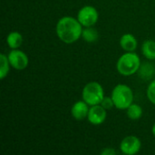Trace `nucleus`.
<instances>
[{
  "mask_svg": "<svg viewBox=\"0 0 155 155\" xmlns=\"http://www.w3.org/2000/svg\"><path fill=\"white\" fill-rule=\"evenodd\" d=\"M83 25L78 19L72 16L62 17L56 25V35L59 39L65 44H72L76 42L83 33Z\"/></svg>",
  "mask_w": 155,
  "mask_h": 155,
  "instance_id": "nucleus-1",
  "label": "nucleus"
},
{
  "mask_svg": "<svg viewBox=\"0 0 155 155\" xmlns=\"http://www.w3.org/2000/svg\"><path fill=\"white\" fill-rule=\"evenodd\" d=\"M141 60L134 52H127L124 54L117 61L116 68L120 74L129 76L134 74L140 68Z\"/></svg>",
  "mask_w": 155,
  "mask_h": 155,
  "instance_id": "nucleus-2",
  "label": "nucleus"
},
{
  "mask_svg": "<svg viewBox=\"0 0 155 155\" xmlns=\"http://www.w3.org/2000/svg\"><path fill=\"white\" fill-rule=\"evenodd\" d=\"M114 106L117 109L120 110H124L127 109L134 101V94L132 89L125 84H117L113 92H112V95H111Z\"/></svg>",
  "mask_w": 155,
  "mask_h": 155,
  "instance_id": "nucleus-3",
  "label": "nucleus"
},
{
  "mask_svg": "<svg viewBox=\"0 0 155 155\" xmlns=\"http://www.w3.org/2000/svg\"><path fill=\"white\" fill-rule=\"evenodd\" d=\"M82 96L89 106L100 104L104 97V88L97 82H90L84 87Z\"/></svg>",
  "mask_w": 155,
  "mask_h": 155,
  "instance_id": "nucleus-4",
  "label": "nucleus"
},
{
  "mask_svg": "<svg viewBox=\"0 0 155 155\" xmlns=\"http://www.w3.org/2000/svg\"><path fill=\"white\" fill-rule=\"evenodd\" d=\"M98 17L99 15L96 8L92 5H85L82 7L77 14L78 21L84 27H89L95 25L98 21Z\"/></svg>",
  "mask_w": 155,
  "mask_h": 155,
  "instance_id": "nucleus-5",
  "label": "nucleus"
},
{
  "mask_svg": "<svg viewBox=\"0 0 155 155\" xmlns=\"http://www.w3.org/2000/svg\"><path fill=\"white\" fill-rule=\"evenodd\" d=\"M7 57L11 66L18 71L25 69L29 63L27 55L23 51L18 49H13L8 54Z\"/></svg>",
  "mask_w": 155,
  "mask_h": 155,
  "instance_id": "nucleus-6",
  "label": "nucleus"
},
{
  "mask_svg": "<svg viewBox=\"0 0 155 155\" xmlns=\"http://www.w3.org/2000/svg\"><path fill=\"white\" fill-rule=\"evenodd\" d=\"M142 147L140 139L136 136H127L120 143V150L123 153L127 155L136 154Z\"/></svg>",
  "mask_w": 155,
  "mask_h": 155,
  "instance_id": "nucleus-7",
  "label": "nucleus"
},
{
  "mask_svg": "<svg viewBox=\"0 0 155 155\" xmlns=\"http://www.w3.org/2000/svg\"><path fill=\"white\" fill-rule=\"evenodd\" d=\"M106 116V109H104L101 104H96L91 106V108L89 109L87 119L92 124L99 125L105 121Z\"/></svg>",
  "mask_w": 155,
  "mask_h": 155,
  "instance_id": "nucleus-8",
  "label": "nucleus"
},
{
  "mask_svg": "<svg viewBox=\"0 0 155 155\" xmlns=\"http://www.w3.org/2000/svg\"><path fill=\"white\" fill-rule=\"evenodd\" d=\"M88 106L89 105L84 100L74 103V104L72 106L71 109L72 116L77 121H83L88 116V113L90 109Z\"/></svg>",
  "mask_w": 155,
  "mask_h": 155,
  "instance_id": "nucleus-9",
  "label": "nucleus"
},
{
  "mask_svg": "<svg viewBox=\"0 0 155 155\" xmlns=\"http://www.w3.org/2000/svg\"><path fill=\"white\" fill-rule=\"evenodd\" d=\"M120 45L126 52H134L137 48V40L132 34H125L120 39Z\"/></svg>",
  "mask_w": 155,
  "mask_h": 155,
  "instance_id": "nucleus-10",
  "label": "nucleus"
},
{
  "mask_svg": "<svg viewBox=\"0 0 155 155\" xmlns=\"http://www.w3.org/2000/svg\"><path fill=\"white\" fill-rule=\"evenodd\" d=\"M6 43L12 49H17L23 43V36L19 32H11L6 37Z\"/></svg>",
  "mask_w": 155,
  "mask_h": 155,
  "instance_id": "nucleus-11",
  "label": "nucleus"
},
{
  "mask_svg": "<svg viewBox=\"0 0 155 155\" xmlns=\"http://www.w3.org/2000/svg\"><path fill=\"white\" fill-rule=\"evenodd\" d=\"M143 54L149 60L155 59V42L153 40H147L142 46Z\"/></svg>",
  "mask_w": 155,
  "mask_h": 155,
  "instance_id": "nucleus-12",
  "label": "nucleus"
},
{
  "mask_svg": "<svg viewBox=\"0 0 155 155\" xmlns=\"http://www.w3.org/2000/svg\"><path fill=\"white\" fill-rule=\"evenodd\" d=\"M82 37L85 42L94 43V42L97 41L99 35H98V32L95 28L89 26V27H85L84 29H83Z\"/></svg>",
  "mask_w": 155,
  "mask_h": 155,
  "instance_id": "nucleus-13",
  "label": "nucleus"
},
{
  "mask_svg": "<svg viewBox=\"0 0 155 155\" xmlns=\"http://www.w3.org/2000/svg\"><path fill=\"white\" fill-rule=\"evenodd\" d=\"M127 116L133 121L139 120L143 115V109L137 104H132L127 109Z\"/></svg>",
  "mask_w": 155,
  "mask_h": 155,
  "instance_id": "nucleus-14",
  "label": "nucleus"
},
{
  "mask_svg": "<svg viewBox=\"0 0 155 155\" xmlns=\"http://www.w3.org/2000/svg\"><path fill=\"white\" fill-rule=\"evenodd\" d=\"M10 63L8 60L7 55L5 54H0V79L3 80L6 77L8 72H9V67H10Z\"/></svg>",
  "mask_w": 155,
  "mask_h": 155,
  "instance_id": "nucleus-15",
  "label": "nucleus"
},
{
  "mask_svg": "<svg viewBox=\"0 0 155 155\" xmlns=\"http://www.w3.org/2000/svg\"><path fill=\"white\" fill-rule=\"evenodd\" d=\"M147 96L152 104H155V80H153L147 88Z\"/></svg>",
  "mask_w": 155,
  "mask_h": 155,
  "instance_id": "nucleus-16",
  "label": "nucleus"
},
{
  "mask_svg": "<svg viewBox=\"0 0 155 155\" xmlns=\"http://www.w3.org/2000/svg\"><path fill=\"white\" fill-rule=\"evenodd\" d=\"M104 109L108 110V109H112L114 106V101L112 99V97H104L103 101L101 102L100 104Z\"/></svg>",
  "mask_w": 155,
  "mask_h": 155,
  "instance_id": "nucleus-17",
  "label": "nucleus"
},
{
  "mask_svg": "<svg viewBox=\"0 0 155 155\" xmlns=\"http://www.w3.org/2000/svg\"><path fill=\"white\" fill-rule=\"evenodd\" d=\"M102 155H114L116 154V151L113 148H105L101 152Z\"/></svg>",
  "mask_w": 155,
  "mask_h": 155,
  "instance_id": "nucleus-18",
  "label": "nucleus"
},
{
  "mask_svg": "<svg viewBox=\"0 0 155 155\" xmlns=\"http://www.w3.org/2000/svg\"><path fill=\"white\" fill-rule=\"evenodd\" d=\"M152 131H153V134L155 136V123L154 124H153V129H152Z\"/></svg>",
  "mask_w": 155,
  "mask_h": 155,
  "instance_id": "nucleus-19",
  "label": "nucleus"
}]
</instances>
